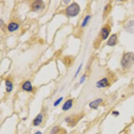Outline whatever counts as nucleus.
Here are the masks:
<instances>
[{
    "label": "nucleus",
    "mask_w": 134,
    "mask_h": 134,
    "mask_svg": "<svg viewBox=\"0 0 134 134\" xmlns=\"http://www.w3.org/2000/svg\"><path fill=\"white\" fill-rule=\"evenodd\" d=\"M134 63V54L132 53H125L121 60V64L125 68L130 67Z\"/></svg>",
    "instance_id": "f257e3e1"
},
{
    "label": "nucleus",
    "mask_w": 134,
    "mask_h": 134,
    "mask_svg": "<svg viewBox=\"0 0 134 134\" xmlns=\"http://www.w3.org/2000/svg\"><path fill=\"white\" fill-rule=\"evenodd\" d=\"M80 11V7L77 3H73L68 6L66 9V14L69 16H76Z\"/></svg>",
    "instance_id": "f03ea898"
},
{
    "label": "nucleus",
    "mask_w": 134,
    "mask_h": 134,
    "mask_svg": "<svg viewBox=\"0 0 134 134\" xmlns=\"http://www.w3.org/2000/svg\"><path fill=\"white\" fill-rule=\"evenodd\" d=\"M32 7L33 11H38L39 10L43 9L45 7V5L43 1L38 0V1H35L33 3Z\"/></svg>",
    "instance_id": "7ed1b4c3"
},
{
    "label": "nucleus",
    "mask_w": 134,
    "mask_h": 134,
    "mask_svg": "<svg viewBox=\"0 0 134 134\" xmlns=\"http://www.w3.org/2000/svg\"><path fill=\"white\" fill-rule=\"evenodd\" d=\"M125 29L130 33H134V20L128 21L125 24Z\"/></svg>",
    "instance_id": "20e7f679"
},
{
    "label": "nucleus",
    "mask_w": 134,
    "mask_h": 134,
    "mask_svg": "<svg viewBox=\"0 0 134 134\" xmlns=\"http://www.w3.org/2000/svg\"><path fill=\"white\" fill-rule=\"evenodd\" d=\"M108 85H109L108 80L106 78L102 79L99 82H97L96 83V86L98 88H104L108 86Z\"/></svg>",
    "instance_id": "39448f33"
},
{
    "label": "nucleus",
    "mask_w": 134,
    "mask_h": 134,
    "mask_svg": "<svg viewBox=\"0 0 134 134\" xmlns=\"http://www.w3.org/2000/svg\"><path fill=\"white\" fill-rule=\"evenodd\" d=\"M117 42V35L115 34H113L110 38H109L108 42L107 44L109 46H114L116 44Z\"/></svg>",
    "instance_id": "423d86ee"
},
{
    "label": "nucleus",
    "mask_w": 134,
    "mask_h": 134,
    "mask_svg": "<svg viewBox=\"0 0 134 134\" xmlns=\"http://www.w3.org/2000/svg\"><path fill=\"white\" fill-rule=\"evenodd\" d=\"M109 29H108V27L105 26L103 28L101 31V36L103 40H106L109 34Z\"/></svg>",
    "instance_id": "0eeeda50"
},
{
    "label": "nucleus",
    "mask_w": 134,
    "mask_h": 134,
    "mask_svg": "<svg viewBox=\"0 0 134 134\" xmlns=\"http://www.w3.org/2000/svg\"><path fill=\"white\" fill-rule=\"evenodd\" d=\"M22 88L26 92H31L33 90V87L30 81H26L24 83L22 86Z\"/></svg>",
    "instance_id": "6e6552de"
},
{
    "label": "nucleus",
    "mask_w": 134,
    "mask_h": 134,
    "mask_svg": "<svg viewBox=\"0 0 134 134\" xmlns=\"http://www.w3.org/2000/svg\"><path fill=\"white\" fill-rule=\"evenodd\" d=\"M73 106V100H68L66 101L62 106V109L63 111H68Z\"/></svg>",
    "instance_id": "1a4fd4ad"
},
{
    "label": "nucleus",
    "mask_w": 134,
    "mask_h": 134,
    "mask_svg": "<svg viewBox=\"0 0 134 134\" xmlns=\"http://www.w3.org/2000/svg\"><path fill=\"white\" fill-rule=\"evenodd\" d=\"M43 120V115L41 114H39L33 120V125L35 126H39Z\"/></svg>",
    "instance_id": "9d476101"
},
{
    "label": "nucleus",
    "mask_w": 134,
    "mask_h": 134,
    "mask_svg": "<svg viewBox=\"0 0 134 134\" xmlns=\"http://www.w3.org/2000/svg\"><path fill=\"white\" fill-rule=\"evenodd\" d=\"M19 28V26L18 24L15 22H12L9 24V25H8V30L10 32H14L16 30H17Z\"/></svg>",
    "instance_id": "9b49d317"
},
{
    "label": "nucleus",
    "mask_w": 134,
    "mask_h": 134,
    "mask_svg": "<svg viewBox=\"0 0 134 134\" xmlns=\"http://www.w3.org/2000/svg\"><path fill=\"white\" fill-rule=\"evenodd\" d=\"M103 100L102 99H97L90 104V107L93 109H97L98 108L100 104L102 102Z\"/></svg>",
    "instance_id": "f8f14e48"
},
{
    "label": "nucleus",
    "mask_w": 134,
    "mask_h": 134,
    "mask_svg": "<svg viewBox=\"0 0 134 134\" xmlns=\"http://www.w3.org/2000/svg\"><path fill=\"white\" fill-rule=\"evenodd\" d=\"M5 85L6 92H11L13 90V84H12V83L10 81L7 80L5 82Z\"/></svg>",
    "instance_id": "ddd939ff"
},
{
    "label": "nucleus",
    "mask_w": 134,
    "mask_h": 134,
    "mask_svg": "<svg viewBox=\"0 0 134 134\" xmlns=\"http://www.w3.org/2000/svg\"><path fill=\"white\" fill-rule=\"evenodd\" d=\"M91 18V16L90 15H87L86 17H85L82 22V27H85V26H86L87 25V24L89 21V20Z\"/></svg>",
    "instance_id": "4468645a"
},
{
    "label": "nucleus",
    "mask_w": 134,
    "mask_h": 134,
    "mask_svg": "<svg viewBox=\"0 0 134 134\" xmlns=\"http://www.w3.org/2000/svg\"><path fill=\"white\" fill-rule=\"evenodd\" d=\"M63 99V97H60L59 99H58V100H57L55 101V102L54 104V106H58V105L60 103V102H61L62 101Z\"/></svg>",
    "instance_id": "2eb2a0df"
},
{
    "label": "nucleus",
    "mask_w": 134,
    "mask_h": 134,
    "mask_svg": "<svg viewBox=\"0 0 134 134\" xmlns=\"http://www.w3.org/2000/svg\"><path fill=\"white\" fill-rule=\"evenodd\" d=\"M82 64H81L79 66V67H78V69H77V71H76V72L75 77H76V76L78 75V74H79V72H80V70H81V68H82Z\"/></svg>",
    "instance_id": "dca6fc26"
},
{
    "label": "nucleus",
    "mask_w": 134,
    "mask_h": 134,
    "mask_svg": "<svg viewBox=\"0 0 134 134\" xmlns=\"http://www.w3.org/2000/svg\"><path fill=\"white\" fill-rule=\"evenodd\" d=\"M85 78H86V75H83L81 78V79H80V83L81 84H82L84 82L85 80Z\"/></svg>",
    "instance_id": "f3484780"
},
{
    "label": "nucleus",
    "mask_w": 134,
    "mask_h": 134,
    "mask_svg": "<svg viewBox=\"0 0 134 134\" xmlns=\"http://www.w3.org/2000/svg\"><path fill=\"white\" fill-rule=\"evenodd\" d=\"M58 128L57 127H55L53 129L52 132L53 133H54L58 131Z\"/></svg>",
    "instance_id": "a211bd4d"
},
{
    "label": "nucleus",
    "mask_w": 134,
    "mask_h": 134,
    "mask_svg": "<svg viewBox=\"0 0 134 134\" xmlns=\"http://www.w3.org/2000/svg\"><path fill=\"white\" fill-rule=\"evenodd\" d=\"M113 115H115L116 116V115H119V113H118V112H114L113 113Z\"/></svg>",
    "instance_id": "6ab92c4d"
},
{
    "label": "nucleus",
    "mask_w": 134,
    "mask_h": 134,
    "mask_svg": "<svg viewBox=\"0 0 134 134\" xmlns=\"http://www.w3.org/2000/svg\"><path fill=\"white\" fill-rule=\"evenodd\" d=\"M34 134H42V132H40V131H38V132H35Z\"/></svg>",
    "instance_id": "aec40b11"
}]
</instances>
